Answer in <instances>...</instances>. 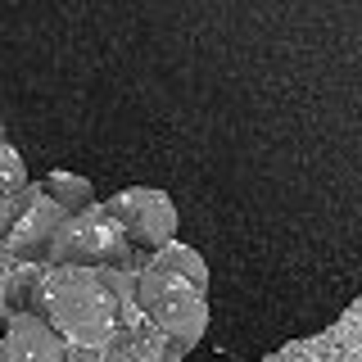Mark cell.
<instances>
[{"label": "cell", "mask_w": 362, "mask_h": 362, "mask_svg": "<svg viewBox=\"0 0 362 362\" xmlns=\"http://www.w3.org/2000/svg\"><path fill=\"white\" fill-rule=\"evenodd\" d=\"M0 122L28 177L173 204L209 267L213 358L362 299L358 0H5Z\"/></svg>", "instance_id": "6da1fadb"}, {"label": "cell", "mask_w": 362, "mask_h": 362, "mask_svg": "<svg viewBox=\"0 0 362 362\" xmlns=\"http://www.w3.org/2000/svg\"><path fill=\"white\" fill-rule=\"evenodd\" d=\"M136 308L163 339L199 344L213 331L209 267L195 249L173 245L136 276Z\"/></svg>", "instance_id": "7a4b0ae2"}, {"label": "cell", "mask_w": 362, "mask_h": 362, "mask_svg": "<svg viewBox=\"0 0 362 362\" xmlns=\"http://www.w3.org/2000/svg\"><path fill=\"white\" fill-rule=\"evenodd\" d=\"M50 326L68 344H82V349H105L113 344L118 331H127L122 303L105 290L100 272H86V267L50 272Z\"/></svg>", "instance_id": "3957f363"}, {"label": "cell", "mask_w": 362, "mask_h": 362, "mask_svg": "<svg viewBox=\"0 0 362 362\" xmlns=\"http://www.w3.org/2000/svg\"><path fill=\"white\" fill-rule=\"evenodd\" d=\"M100 213L113 218L136 249H145V254H154V258L163 254V249H173V240H177V213H173V204L163 195H154V190H122V195H109L100 204Z\"/></svg>", "instance_id": "277c9868"}, {"label": "cell", "mask_w": 362, "mask_h": 362, "mask_svg": "<svg viewBox=\"0 0 362 362\" xmlns=\"http://www.w3.org/2000/svg\"><path fill=\"white\" fill-rule=\"evenodd\" d=\"M68 339L45 317H9L0 339V362H64Z\"/></svg>", "instance_id": "5b68a950"}, {"label": "cell", "mask_w": 362, "mask_h": 362, "mask_svg": "<svg viewBox=\"0 0 362 362\" xmlns=\"http://www.w3.org/2000/svg\"><path fill=\"white\" fill-rule=\"evenodd\" d=\"M5 308L9 317H45L50 322V276H41V267L14 272L5 286Z\"/></svg>", "instance_id": "8992f818"}, {"label": "cell", "mask_w": 362, "mask_h": 362, "mask_svg": "<svg viewBox=\"0 0 362 362\" xmlns=\"http://www.w3.org/2000/svg\"><path fill=\"white\" fill-rule=\"evenodd\" d=\"M32 186H37L54 209L73 213V218L77 213H95L100 209V190L90 186V181H82V177H37Z\"/></svg>", "instance_id": "52a82bcc"}, {"label": "cell", "mask_w": 362, "mask_h": 362, "mask_svg": "<svg viewBox=\"0 0 362 362\" xmlns=\"http://www.w3.org/2000/svg\"><path fill=\"white\" fill-rule=\"evenodd\" d=\"M154 335H150V326H127V331H118L113 335V344L100 349V362H154Z\"/></svg>", "instance_id": "ba28073f"}, {"label": "cell", "mask_w": 362, "mask_h": 362, "mask_svg": "<svg viewBox=\"0 0 362 362\" xmlns=\"http://www.w3.org/2000/svg\"><path fill=\"white\" fill-rule=\"evenodd\" d=\"M64 362H100V349H82V344H68Z\"/></svg>", "instance_id": "9c48e42d"}]
</instances>
